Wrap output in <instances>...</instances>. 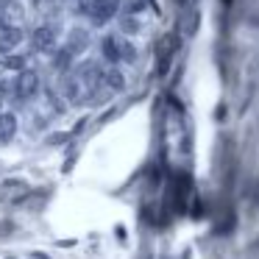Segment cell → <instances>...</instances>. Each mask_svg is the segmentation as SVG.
Listing matches in <instances>:
<instances>
[{
    "label": "cell",
    "mask_w": 259,
    "mask_h": 259,
    "mask_svg": "<svg viewBox=\"0 0 259 259\" xmlns=\"http://www.w3.org/2000/svg\"><path fill=\"white\" fill-rule=\"evenodd\" d=\"M103 56H106L112 64H120V45H117V36H106V39H103Z\"/></svg>",
    "instance_id": "cell-10"
},
{
    "label": "cell",
    "mask_w": 259,
    "mask_h": 259,
    "mask_svg": "<svg viewBox=\"0 0 259 259\" xmlns=\"http://www.w3.org/2000/svg\"><path fill=\"white\" fill-rule=\"evenodd\" d=\"M117 9H120V0H98L95 6H92L90 17H92L95 25H106L109 20L117 14Z\"/></svg>",
    "instance_id": "cell-4"
},
{
    "label": "cell",
    "mask_w": 259,
    "mask_h": 259,
    "mask_svg": "<svg viewBox=\"0 0 259 259\" xmlns=\"http://www.w3.org/2000/svg\"><path fill=\"white\" fill-rule=\"evenodd\" d=\"M117 45H120V62H134L137 59V48L131 39H120L117 36Z\"/></svg>",
    "instance_id": "cell-12"
},
{
    "label": "cell",
    "mask_w": 259,
    "mask_h": 259,
    "mask_svg": "<svg viewBox=\"0 0 259 259\" xmlns=\"http://www.w3.org/2000/svg\"><path fill=\"white\" fill-rule=\"evenodd\" d=\"M31 45L36 53H56V31L51 25H39L31 31Z\"/></svg>",
    "instance_id": "cell-3"
},
{
    "label": "cell",
    "mask_w": 259,
    "mask_h": 259,
    "mask_svg": "<svg viewBox=\"0 0 259 259\" xmlns=\"http://www.w3.org/2000/svg\"><path fill=\"white\" fill-rule=\"evenodd\" d=\"M87 45H90V34H87L84 28H75V31H70V36H67V51L73 53V56H78L81 51H87Z\"/></svg>",
    "instance_id": "cell-8"
},
{
    "label": "cell",
    "mask_w": 259,
    "mask_h": 259,
    "mask_svg": "<svg viewBox=\"0 0 259 259\" xmlns=\"http://www.w3.org/2000/svg\"><path fill=\"white\" fill-rule=\"evenodd\" d=\"M62 98L67 103H73V106H78V103L87 101V84L78 78L75 73H67L62 75Z\"/></svg>",
    "instance_id": "cell-1"
},
{
    "label": "cell",
    "mask_w": 259,
    "mask_h": 259,
    "mask_svg": "<svg viewBox=\"0 0 259 259\" xmlns=\"http://www.w3.org/2000/svg\"><path fill=\"white\" fill-rule=\"evenodd\" d=\"M120 28H123L125 34H140V31H142V23H140L137 17H125L123 23H120Z\"/></svg>",
    "instance_id": "cell-14"
},
{
    "label": "cell",
    "mask_w": 259,
    "mask_h": 259,
    "mask_svg": "<svg viewBox=\"0 0 259 259\" xmlns=\"http://www.w3.org/2000/svg\"><path fill=\"white\" fill-rule=\"evenodd\" d=\"M36 92H39V75H36L34 70H23V73L17 75V81H14V98H17V101H28Z\"/></svg>",
    "instance_id": "cell-2"
},
{
    "label": "cell",
    "mask_w": 259,
    "mask_h": 259,
    "mask_svg": "<svg viewBox=\"0 0 259 259\" xmlns=\"http://www.w3.org/2000/svg\"><path fill=\"white\" fill-rule=\"evenodd\" d=\"M17 134V114L14 112H0V142L14 140Z\"/></svg>",
    "instance_id": "cell-6"
},
{
    "label": "cell",
    "mask_w": 259,
    "mask_h": 259,
    "mask_svg": "<svg viewBox=\"0 0 259 259\" xmlns=\"http://www.w3.org/2000/svg\"><path fill=\"white\" fill-rule=\"evenodd\" d=\"M103 84H106L112 92H123V90H125V75L120 73V67H106Z\"/></svg>",
    "instance_id": "cell-9"
},
{
    "label": "cell",
    "mask_w": 259,
    "mask_h": 259,
    "mask_svg": "<svg viewBox=\"0 0 259 259\" xmlns=\"http://www.w3.org/2000/svg\"><path fill=\"white\" fill-rule=\"evenodd\" d=\"M73 59H75V56L67 51V48H56V53H53V59H51V67L56 70V73L67 75L70 67H73Z\"/></svg>",
    "instance_id": "cell-7"
},
{
    "label": "cell",
    "mask_w": 259,
    "mask_h": 259,
    "mask_svg": "<svg viewBox=\"0 0 259 259\" xmlns=\"http://www.w3.org/2000/svg\"><path fill=\"white\" fill-rule=\"evenodd\" d=\"M25 64H28V59H25V56H20V53H9V56L3 59V67L14 70V73H23V70H28Z\"/></svg>",
    "instance_id": "cell-11"
},
{
    "label": "cell",
    "mask_w": 259,
    "mask_h": 259,
    "mask_svg": "<svg viewBox=\"0 0 259 259\" xmlns=\"http://www.w3.org/2000/svg\"><path fill=\"white\" fill-rule=\"evenodd\" d=\"M6 95H14V84H9L6 78H0V101H3Z\"/></svg>",
    "instance_id": "cell-15"
},
{
    "label": "cell",
    "mask_w": 259,
    "mask_h": 259,
    "mask_svg": "<svg viewBox=\"0 0 259 259\" xmlns=\"http://www.w3.org/2000/svg\"><path fill=\"white\" fill-rule=\"evenodd\" d=\"M45 95H48V106L53 109V114H64V109H67V106H64V103H62V98H59V95H56V92H53V90H48Z\"/></svg>",
    "instance_id": "cell-13"
},
{
    "label": "cell",
    "mask_w": 259,
    "mask_h": 259,
    "mask_svg": "<svg viewBox=\"0 0 259 259\" xmlns=\"http://www.w3.org/2000/svg\"><path fill=\"white\" fill-rule=\"evenodd\" d=\"M23 42V31L17 25H6V28L0 31V53H9Z\"/></svg>",
    "instance_id": "cell-5"
}]
</instances>
